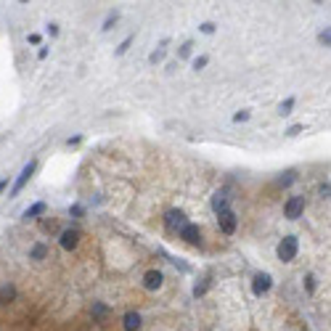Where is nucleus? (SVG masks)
I'll return each instance as SVG.
<instances>
[{
    "mask_svg": "<svg viewBox=\"0 0 331 331\" xmlns=\"http://www.w3.org/2000/svg\"><path fill=\"white\" fill-rule=\"evenodd\" d=\"M217 223H220V231H223L225 236H231V233L236 231V215H233V210L220 212V215H217Z\"/></svg>",
    "mask_w": 331,
    "mask_h": 331,
    "instance_id": "39448f33",
    "label": "nucleus"
},
{
    "mask_svg": "<svg viewBox=\"0 0 331 331\" xmlns=\"http://www.w3.org/2000/svg\"><path fill=\"white\" fill-rule=\"evenodd\" d=\"M162 56H164V51H156V53H151V64H156V61H162Z\"/></svg>",
    "mask_w": 331,
    "mask_h": 331,
    "instance_id": "6ab92c4d",
    "label": "nucleus"
},
{
    "mask_svg": "<svg viewBox=\"0 0 331 331\" xmlns=\"http://www.w3.org/2000/svg\"><path fill=\"white\" fill-rule=\"evenodd\" d=\"M143 286H146L149 292L159 289V286H162V273H159V271H149V273L143 276Z\"/></svg>",
    "mask_w": 331,
    "mask_h": 331,
    "instance_id": "6e6552de",
    "label": "nucleus"
},
{
    "mask_svg": "<svg viewBox=\"0 0 331 331\" xmlns=\"http://www.w3.org/2000/svg\"><path fill=\"white\" fill-rule=\"evenodd\" d=\"M32 257H35V260H43V257H45V246H43V244L32 246Z\"/></svg>",
    "mask_w": 331,
    "mask_h": 331,
    "instance_id": "2eb2a0df",
    "label": "nucleus"
},
{
    "mask_svg": "<svg viewBox=\"0 0 331 331\" xmlns=\"http://www.w3.org/2000/svg\"><path fill=\"white\" fill-rule=\"evenodd\" d=\"M188 53H191V43H185V45H183V48H180V56H183V58H185Z\"/></svg>",
    "mask_w": 331,
    "mask_h": 331,
    "instance_id": "5701e85b",
    "label": "nucleus"
},
{
    "mask_svg": "<svg viewBox=\"0 0 331 331\" xmlns=\"http://www.w3.org/2000/svg\"><path fill=\"white\" fill-rule=\"evenodd\" d=\"M6 185H8L6 180H0V194H3V188H6Z\"/></svg>",
    "mask_w": 331,
    "mask_h": 331,
    "instance_id": "a878e982",
    "label": "nucleus"
},
{
    "mask_svg": "<svg viewBox=\"0 0 331 331\" xmlns=\"http://www.w3.org/2000/svg\"><path fill=\"white\" fill-rule=\"evenodd\" d=\"M207 67V56H199V58H194V69L199 72V69H204Z\"/></svg>",
    "mask_w": 331,
    "mask_h": 331,
    "instance_id": "dca6fc26",
    "label": "nucleus"
},
{
    "mask_svg": "<svg viewBox=\"0 0 331 331\" xmlns=\"http://www.w3.org/2000/svg\"><path fill=\"white\" fill-rule=\"evenodd\" d=\"M201 32H204V35H212V32H215V24H212V22H204V24H201Z\"/></svg>",
    "mask_w": 331,
    "mask_h": 331,
    "instance_id": "f3484780",
    "label": "nucleus"
},
{
    "mask_svg": "<svg viewBox=\"0 0 331 331\" xmlns=\"http://www.w3.org/2000/svg\"><path fill=\"white\" fill-rule=\"evenodd\" d=\"M271 283L273 281H271V276H267V273H257L255 281H252V292H255L257 297H262L267 289H271Z\"/></svg>",
    "mask_w": 331,
    "mask_h": 331,
    "instance_id": "423d86ee",
    "label": "nucleus"
},
{
    "mask_svg": "<svg viewBox=\"0 0 331 331\" xmlns=\"http://www.w3.org/2000/svg\"><path fill=\"white\" fill-rule=\"evenodd\" d=\"M180 239H183V241H188V244H199V239H201V231H199V225H194V223H185V225L180 228Z\"/></svg>",
    "mask_w": 331,
    "mask_h": 331,
    "instance_id": "0eeeda50",
    "label": "nucleus"
},
{
    "mask_svg": "<svg viewBox=\"0 0 331 331\" xmlns=\"http://www.w3.org/2000/svg\"><path fill=\"white\" fill-rule=\"evenodd\" d=\"M48 35H53V37L58 35V27H56V24H48Z\"/></svg>",
    "mask_w": 331,
    "mask_h": 331,
    "instance_id": "b1692460",
    "label": "nucleus"
},
{
    "mask_svg": "<svg viewBox=\"0 0 331 331\" xmlns=\"http://www.w3.org/2000/svg\"><path fill=\"white\" fill-rule=\"evenodd\" d=\"M297 236H286L281 244H278V257L283 260V262H292L294 257H297Z\"/></svg>",
    "mask_w": 331,
    "mask_h": 331,
    "instance_id": "f257e3e1",
    "label": "nucleus"
},
{
    "mask_svg": "<svg viewBox=\"0 0 331 331\" xmlns=\"http://www.w3.org/2000/svg\"><path fill=\"white\" fill-rule=\"evenodd\" d=\"M328 194H331V185H328V183H323V185H321V196H323V199H328Z\"/></svg>",
    "mask_w": 331,
    "mask_h": 331,
    "instance_id": "412c9836",
    "label": "nucleus"
},
{
    "mask_svg": "<svg viewBox=\"0 0 331 331\" xmlns=\"http://www.w3.org/2000/svg\"><path fill=\"white\" fill-rule=\"evenodd\" d=\"M45 210H48V207H45V201H37V204H32V207L24 212V217H27V220H29V217H37V215H43Z\"/></svg>",
    "mask_w": 331,
    "mask_h": 331,
    "instance_id": "ddd939ff",
    "label": "nucleus"
},
{
    "mask_svg": "<svg viewBox=\"0 0 331 331\" xmlns=\"http://www.w3.org/2000/svg\"><path fill=\"white\" fill-rule=\"evenodd\" d=\"M164 223H167L170 231H180V228L188 223V220H185V212H183V210H170L167 217H164Z\"/></svg>",
    "mask_w": 331,
    "mask_h": 331,
    "instance_id": "20e7f679",
    "label": "nucleus"
},
{
    "mask_svg": "<svg viewBox=\"0 0 331 331\" xmlns=\"http://www.w3.org/2000/svg\"><path fill=\"white\" fill-rule=\"evenodd\" d=\"M212 210L220 215V212H225L228 210V196L223 194V191H217L215 196H212Z\"/></svg>",
    "mask_w": 331,
    "mask_h": 331,
    "instance_id": "9d476101",
    "label": "nucleus"
},
{
    "mask_svg": "<svg viewBox=\"0 0 331 331\" xmlns=\"http://www.w3.org/2000/svg\"><path fill=\"white\" fill-rule=\"evenodd\" d=\"M233 119H236V122H244V119H249V112H239Z\"/></svg>",
    "mask_w": 331,
    "mask_h": 331,
    "instance_id": "4be33fe9",
    "label": "nucleus"
},
{
    "mask_svg": "<svg viewBox=\"0 0 331 331\" xmlns=\"http://www.w3.org/2000/svg\"><path fill=\"white\" fill-rule=\"evenodd\" d=\"M130 43H133V37H128V40H125V43L119 45V48H117V56H122L125 51H128V48H130Z\"/></svg>",
    "mask_w": 331,
    "mask_h": 331,
    "instance_id": "a211bd4d",
    "label": "nucleus"
},
{
    "mask_svg": "<svg viewBox=\"0 0 331 331\" xmlns=\"http://www.w3.org/2000/svg\"><path fill=\"white\" fill-rule=\"evenodd\" d=\"M283 212H286L289 220L302 217V212H305V196H292V199L286 201V207H283Z\"/></svg>",
    "mask_w": 331,
    "mask_h": 331,
    "instance_id": "f03ea898",
    "label": "nucleus"
},
{
    "mask_svg": "<svg viewBox=\"0 0 331 331\" xmlns=\"http://www.w3.org/2000/svg\"><path fill=\"white\" fill-rule=\"evenodd\" d=\"M318 40H321L323 45H328V43H331V35H328V29H326V32H321V35H318Z\"/></svg>",
    "mask_w": 331,
    "mask_h": 331,
    "instance_id": "aec40b11",
    "label": "nucleus"
},
{
    "mask_svg": "<svg viewBox=\"0 0 331 331\" xmlns=\"http://www.w3.org/2000/svg\"><path fill=\"white\" fill-rule=\"evenodd\" d=\"M77 244H80V233L77 231H64L61 233V246L64 249H74Z\"/></svg>",
    "mask_w": 331,
    "mask_h": 331,
    "instance_id": "1a4fd4ad",
    "label": "nucleus"
},
{
    "mask_svg": "<svg viewBox=\"0 0 331 331\" xmlns=\"http://www.w3.org/2000/svg\"><path fill=\"white\" fill-rule=\"evenodd\" d=\"M122 323H125V331H138L140 328V315L138 313H128Z\"/></svg>",
    "mask_w": 331,
    "mask_h": 331,
    "instance_id": "9b49d317",
    "label": "nucleus"
},
{
    "mask_svg": "<svg viewBox=\"0 0 331 331\" xmlns=\"http://www.w3.org/2000/svg\"><path fill=\"white\" fill-rule=\"evenodd\" d=\"M292 106H294V98L283 101V104H281V114H283V117H286V114H292Z\"/></svg>",
    "mask_w": 331,
    "mask_h": 331,
    "instance_id": "4468645a",
    "label": "nucleus"
},
{
    "mask_svg": "<svg viewBox=\"0 0 331 331\" xmlns=\"http://www.w3.org/2000/svg\"><path fill=\"white\" fill-rule=\"evenodd\" d=\"M35 167H37V164H35L32 159H29V162L24 164V170H22V175H19V180L13 183V188H11V196H19V194H22V188L27 185V180L32 178V172H35Z\"/></svg>",
    "mask_w": 331,
    "mask_h": 331,
    "instance_id": "7ed1b4c3",
    "label": "nucleus"
},
{
    "mask_svg": "<svg viewBox=\"0 0 331 331\" xmlns=\"http://www.w3.org/2000/svg\"><path fill=\"white\" fill-rule=\"evenodd\" d=\"M13 297H16V289H13L11 283H6V286H0V305H8Z\"/></svg>",
    "mask_w": 331,
    "mask_h": 331,
    "instance_id": "f8f14e48",
    "label": "nucleus"
},
{
    "mask_svg": "<svg viewBox=\"0 0 331 331\" xmlns=\"http://www.w3.org/2000/svg\"><path fill=\"white\" fill-rule=\"evenodd\" d=\"M299 130H302V128H299V125H294V128H289V130H286V133H289V135H297V133H299Z\"/></svg>",
    "mask_w": 331,
    "mask_h": 331,
    "instance_id": "393cba45",
    "label": "nucleus"
}]
</instances>
